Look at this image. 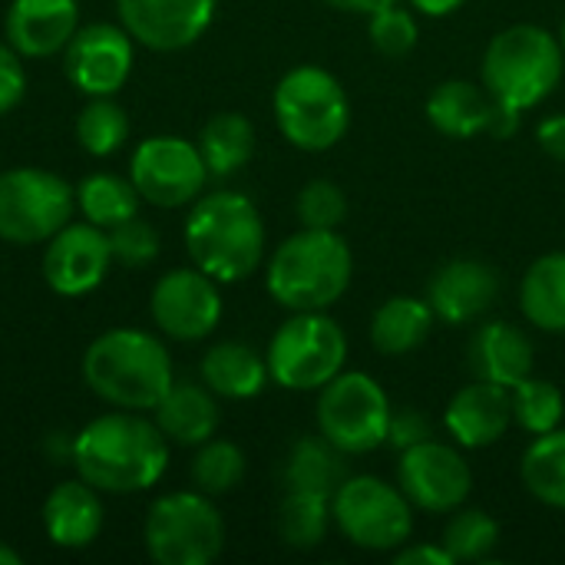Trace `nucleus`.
Instances as JSON below:
<instances>
[{
	"label": "nucleus",
	"instance_id": "1",
	"mask_svg": "<svg viewBox=\"0 0 565 565\" xmlns=\"http://www.w3.org/2000/svg\"><path fill=\"white\" fill-rule=\"evenodd\" d=\"M169 440L139 411H106L83 424L70 440V463L79 480L103 497L152 490L169 470Z\"/></svg>",
	"mask_w": 565,
	"mask_h": 565
},
{
	"label": "nucleus",
	"instance_id": "2",
	"mask_svg": "<svg viewBox=\"0 0 565 565\" xmlns=\"http://www.w3.org/2000/svg\"><path fill=\"white\" fill-rule=\"evenodd\" d=\"M182 242L195 268L218 285L252 278L265 262V218L258 205L232 189L202 192L185 215Z\"/></svg>",
	"mask_w": 565,
	"mask_h": 565
},
{
	"label": "nucleus",
	"instance_id": "3",
	"mask_svg": "<svg viewBox=\"0 0 565 565\" xmlns=\"http://www.w3.org/2000/svg\"><path fill=\"white\" fill-rule=\"evenodd\" d=\"M83 381L103 404L116 411L152 414L175 384L172 354L152 331L109 328L83 351Z\"/></svg>",
	"mask_w": 565,
	"mask_h": 565
},
{
	"label": "nucleus",
	"instance_id": "4",
	"mask_svg": "<svg viewBox=\"0 0 565 565\" xmlns=\"http://www.w3.org/2000/svg\"><path fill=\"white\" fill-rule=\"evenodd\" d=\"M354 278V255L334 228H298L265 265L268 295L288 311H328Z\"/></svg>",
	"mask_w": 565,
	"mask_h": 565
},
{
	"label": "nucleus",
	"instance_id": "5",
	"mask_svg": "<svg viewBox=\"0 0 565 565\" xmlns=\"http://www.w3.org/2000/svg\"><path fill=\"white\" fill-rule=\"evenodd\" d=\"M480 73L497 103L516 113L536 109L563 83V40L540 23H513L487 43Z\"/></svg>",
	"mask_w": 565,
	"mask_h": 565
},
{
	"label": "nucleus",
	"instance_id": "6",
	"mask_svg": "<svg viewBox=\"0 0 565 565\" xmlns=\"http://www.w3.org/2000/svg\"><path fill=\"white\" fill-rule=\"evenodd\" d=\"M271 109L278 132L301 152H328L351 129L348 89L318 63L288 70L271 93Z\"/></svg>",
	"mask_w": 565,
	"mask_h": 565
},
{
	"label": "nucleus",
	"instance_id": "7",
	"mask_svg": "<svg viewBox=\"0 0 565 565\" xmlns=\"http://www.w3.org/2000/svg\"><path fill=\"white\" fill-rule=\"evenodd\" d=\"M142 546L156 565H212L225 550V520L202 490L162 493L146 510Z\"/></svg>",
	"mask_w": 565,
	"mask_h": 565
},
{
	"label": "nucleus",
	"instance_id": "8",
	"mask_svg": "<svg viewBox=\"0 0 565 565\" xmlns=\"http://www.w3.org/2000/svg\"><path fill=\"white\" fill-rule=\"evenodd\" d=\"M265 361L278 387L295 394L321 391L344 371L348 338L328 311H291L271 334Z\"/></svg>",
	"mask_w": 565,
	"mask_h": 565
},
{
	"label": "nucleus",
	"instance_id": "9",
	"mask_svg": "<svg viewBox=\"0 0 565 565\" xmlns=\"http://www.w3.org/2000/svg\"><path fill=\"white\" fill-rule=\"evenodd\" d=\"M76 215V189L43 169L13 166L0 169V242L46 245Z\"/></svg>",
	"mask_w": 565,
	"mask_h": 565
},
{
	"label": "nucleus",
	"instance_id": "10",
	"mask_svg": "<svg viewBox=\"0 0 565 565\" xmlns=\"http://www.w3.org/2000/svg\"><path fill=\"white\" fill-rule=\"evenodd\" d=\"M391 414L394 407L387 391L364 371H341L318 391L315 404L318 434L348 457H364L384 447Z\"/></svg>",
	"mask_w": 565,
	"mask_h": 565
},
{
	"label": "nucleus",
	"instance_id": "11",
	"mask_svg": "<svg viewBox=\"0 0 565 565\" xmlns=\"http://www.w3.org/2000/svg\"><path fill=\"white\" fill-rule=\"evenodd\" d=\"M331 520L351 546L367 553H394L414 533V507L404 490L371 473L348 477L338 487Z\"/></svg>",
	"mask_w": 565,
	"mask_h": 565
},
{
	"label": "nucleus",
	"instance_id": "12",
	"mask_svg": "<svg viewBox=\"0 0 565 565\" xmlns=\"http://www.w3.org/2000/svg\"><path fill=\"white\" fill-rule=\"evenodd\" d=\"M129 179L146 205L189 209L209 185V169L199 146L175 132L142 139L129 156Z\"/></svg>",
	"mask_w": 565,
	"mask_h": 565
},
{
	"label": "nucleus",
	"instance_id": "13",
	"mask_svg": "<svg viewBox=\"0 0 565 565\" xmlns=\"http://www.w3.org/2000/svg\"><path fill=\"white\" fill-rule=\"evenodd\" d=\"M149 315L159 334L179 344L205 341L209 334H215L222 321L218 281L195 265L169 268L166 275L156 278L149 291Z\"/></svg>",
	"mask_w": 565,
	"mask_h": 565
},
{
	"label": "nucleus",
	"instance_id": "14",
	"mask_svg": "<svg viewBox=\"0 0 565 565\" xmlns=\"http://www.w3.org/2000/svg\"><path fill=\"white\" fill-rule=\"evenodd\" d=\"M397 487L404 490L414 510L440 516L460 510L470 500L473 470L460 447L444 440H424L417 447L401 450Z\"/></svg>",
	"mask_w": 565,
	"mask_h": 565
},
{
	"label": "nucleus",
	"instance_id": "15",
	"mask_svg": "<svg viewBox=\"0 0 565 565\" xmlns=\"http://www.w3.org/2000/svg\"><path fill=\"white\" fill-rule=\"evenodd\" d=\"M136 46L122 23H79L63 50V73L83 96H116L132 76Z\"/></svg>",
	"mask_w": 565,
	"mask_h": 565
},
{
	"label": "nucleus",
	"instance_id": "16",
	"mask_svg": "<svg viewBox=\"0 0 565 565\" xmlns=\"http://www.w3.org/2000/svg\"><path fill=\"white\" fill-rule=\"evenodd\" d=\"M113 268L109 235L106 228L79 218L66 222L46 245L40 258L43 281L60 298H83L93 295Z\"/></svg>",
	"mask_w": 565,
	"mask_h": 565
},
{
	"label": "nucleus",
	"instance_id": "17",
	"mask_svg": "<svg viewBox=\"0 0 565 565\" xmlns=\"http://www.w3.org/2000/svg\"><path fill=\"white\" fill-rule=\"evenodd\" d=\"M218 0H116L129 36L156 53H179L205 36Z\"/></svg>",
	"mask_w": 565,
	"mask_h": 565
},
{
	"label": "nucleus",
	"instance_id": "18",
	"mask_svg": "<svg viewBox=\"0 0 565 565\" xmlns=\"http://www.w3.org/2000/svg\"><path fill=\"white\" fill-rule=\"evenodd\" d=\"M424 298L444 324L480 321L500 298V271L480 258H454L434 271Z\"/></svg>",
	"mask_w": 565,
	"mask_h": 565
},
{
	"label": "nucleus",
	"instance_id": "19",
	"mask_svg": "<svg viewBox=\"0 0 565 565\" xmlns=\"http://www.w3.org/2000/svg\"><path fill=\"white\" fill-rule=\"evenodd\" d=\"M444 427L454 437V444L463 450H487L500 444L513 427L510 387L480 377L463 384L444 411Z\"/></svg>",
	"mask_w": 565,
	"mask_h": 565
},
{
	"label": "nucleus",
	"instance_id": "20",
	"mask_svg": "<svg viewBox=\"0 0 565 565\" xmlns=\"http://www.w3.org/2000/svg\"><path fill=\"white\" fill-rule=\"evenodd\" d=\"M79 30V0H10L3 40L23 60H46L66 50Z\"/></svg>",
	"mask_w": 565,
	"mask_h": 565
},
{
	"label": "nucleus",
	"instance_id": "21",
	"mask_svg": "<svg viewBox=\"0 0 565 565\" xmlns=\"http://www.w3.org/2000/svg\"><path fill=\"white\" fill-rule=\"evenodd\" d=\"M43 533L56 550H86L99 540L106 523L103 493L86 480H63L43 500Z\"/></svg>",
	"mask_w": 565,
	"mask_h": 565
},
{
	"label": "nucleus",
	"instance_id": "22",
	"mask_svg": "<svg viewBox=\"0 0 565 565\" xmlns=\"http://www.w3.org/2000/svg\"><path fill=\"white\" fill-rule=\"evenodd\" d=\"M470 371L480 381L500 384V387H516L530 374H536V348L523 328L513 321H483L473 338H470Z\"/></svg>",
	"mask_w": 565,
	"mask_h": 565
},
{
	"label": "nucleus",
	"instance_id": "23",
	"mask_svg": "<svg viewBox=\"0 0 565 565\" xmlns=\"http://www.w3.org/2000/svg\"><path fill=\"white\" fill-rule=\"evenodd\" d=\"M152 420L172 447H199L218 434L222 407L202 381H175L152 407Z\"/></svg>",
	"mask_w": 565,
	"mask_h": 565
},
{
	"label": "nucleus",
	"instance_id": "24",
	"mask_svg": "<svg viewBox=\"0 0 565 565\" xmlns=\"http://www.w3.org/2000/svg\"><path fill=\"white\" fill-rule=\"evenodd\" d=\"M199 381L222 401H252L268 384V361L245 341H218L199 361Z\"/></svg>",
	"mask_w": 565,
	"mask_h": 565
},
{
	"label": "nucleus",
	"instance_id": "25",
	"mask_svg": "<svg viewBox=\"0 0 565 565\" xmlns=\"http://www.w3.org/2000/svg\"><path fill=\"white\" fill-rule=\"evenodd\" d=\"M427 122L450 136V139H477L490 136V122L497 113V99L490 96L487 86L470 83V79H444L430 89L427 96Z\"/></svg>",
	"mask_w": 565,
	"mask_h": 565
},
{
	"label": "nucleus",
	"instance_id": "26",
	"mask_svg": "<svg viewBox=\"0 0 565 565\" xmlns=\"http://www.w3.org/2000/svg\"><path fill=\"white\" fill-rule=\"evenodd\" d=\"M351 477L348 470V454L338 450L328 437L308 434L298 437L288 447L285 467H281V483L285 490L298 493H318V497H334L338 487Z\"/></svg>",
	"mask_w": 565,
	"mask_h": 565
},
{
	"label": "nucleus",
	"instance_id": "27",
	"mask_svg": "<svg viewBox=\"0 0 565 565\" xmlns=\"http://www.w3.org/2000/svg\"><path fill=\"white\" fill-rule=\"evenodd\" d=\"M434 321L437 315L427 298L394 295L371 318V344L387 358H404L430 338Z\"/></svg>",
	"mask_w": 565,
	"mask_h": 565
},
{
	"label": "nucleus",
	"instance_id": "28",
	"mask_svg": "<svg viewBox=\"0 0 565 565\" xmlns=\"http://www.w3.org/2000/svg\"><path fill=\"white\" fill-rule=\"evenodd\" d=\"M523 318L543 334H565V252L540 255L520 281Z\"/></svg>",
	"mask_w": 565,
	"mask_h": 565
},
{
	"label": "nucleus",
	"instance_id": "29",
	"mask_svg": "<svg viewBox=\"0 0 565 565\" xmlns=\"http://www.w3.org/2000/svg\"><path fill=\"white\" fill-rule=\"evenodd\" d=\"M255 126L245 113H215L202 129H199V152L205 159V169L212 179H228L238 169H245L255 156Z\"/></svg>",
	"mask_w": 565,
	"mask_h": 565
},
{
	"label": "nucleus",
	"instance_id": "30",
	"mask_svg": "<svg viewBox=\"0 0 565 565\" xmlns=\"http://www.w3.org/2000/svg\"><path fill=\"white\" fill-rule=\"evenodd\" d=\"M139 192L132 185L129 175H116V172H89L86 179H79L76 185V212L79 218L99 225V228H113L132 215H139Z\"/></svg>",
	"mask_w": 565,
	"mask_h": 565
},
{
	"label": "nucleus",
	"instance_id": "31",
	"mask_svg": "<svg viewBox=\"0 0 565 565\" xmlns=\"http://www.w3.org/2000/svg\"><path fill=\"white\" fill-rule=\"evenodd\" d=\"M523 487L550 510H565V427L533 437L520 460Z\"/></svg>",
	"mask_w": 565,
	"mask_h": 565
},
{
	"label": "nucleus",
	"instance_id": "32",
	"mask_svg": "<svg viewBox=\"0 0 565 565\" xmlns=\"http://www.w3.org/2000/svg\"><path fill=\"white\" fill-rule=\"evenodd\" d=\"M76 142L93 159L116 156L132 132L129 113L116 96H86L83 109L76 113Z\"/></svg>",
	"mask_w": 565,
	"mask_h": 565
},
{
	"label": "nucleus",
	"instance_id": "33",
	"mask_svg": "<svg viewBox=\"0 0 565 565\" xmlns=\"http://www.w3.org/2000/svg\"><path fill=\"white\" fill-rule=\"evenodd\" d=\"M331 526H334V520H331V500L328 497L285 490L278 516H275V530L288 550L308 553V550L321 546Z\"/></svg>",
	"mask_w": 565,
	"mask_h": 565
},
{
	"label": "nucleus",
	"instance_id": "34",
	"mask_svg": "<svg viewBox=\"0 0 565 565\" xmlns=\"http://www.w3.org/2000/svg\"><path fill=\"white\" fill-rule=\"evenodd\" d=\"M245 470H248V460H245V450L232 440H222V437H212L205 444L195 447V457H192V487L202 490L205 497H225L232 490L242 487L245 480Z\"/></svg>",
	"mask_w": 565,
	"mask_h": 565
},
{
	"label": "nucleus",
	"instance_id": "35",
	"mask_svg": "<svg viewBox=\"0 0 565 565\" xmlns=\"http://www.w3.org/2000/svg\"><path fill=\"white\" fill-rule=\"evenodd\" d=\"M440 543L454 556V563H483L500 546V523L487 510L460 507L450 513Z\"/></svg>",
	"mask_w": 565,
	"mask_h": 565
},
{
	"label": "nucleus",
	"instance_id": "36",
	"mask_svg": "<svg viewBox=\"0 0 565 565\" xmlns=\"http://www.w3.org/2000/svg\"><path fill=\"white\" fill-rule=\"evenodd\" d=\"M510 394H513V424H516L523 434L540 437V434H550V430L563 427L565 394L559 384L530 374V377L520 381Z\"/></svg>",
	"mask_w": 565,
	"mask_h": 565
},
{
	"label": "nucleus",
	"instance_id": "37",
	"mask_svg": "<svg viewBox=\"0 0 565 565\" xmlns=\"http://www.w3.org/2000/svg\"><path fill=\"white\" fill-rule=\"evenodd\" d=\"M367 36H371V46L381 56H391V60L411 56L417 40H420V26H417V17H414V7L407 0H397L391 7L371 13L367 17Z\"/></svg>",
	"mask_w": 565,
	"mask_h": 565
},
{
	"label": "nucleus",
	"instance_id": "38",
	"mask_svg": "<svg viewBox=\"0 0 565 565\" xmlns=\"http://www.w3.org/2000/svg\"><path fill=\"white\" fill-rule=\"evenodd\" d=\"M295 215L301 222V228H341V222L348 218V195L338 182L331 179H311L308 185H301L298 199H295Z\"/></svg>",
	"mask_w": 565,
	"mask_h": 565
},
{
	"label": "nucleus",
	"instance_id": "39",
	"mask_svg": "<svg viewBox=\"0 0 565 565\" xmlns=\"http://www.w3.org/2000/svg\"><path fill=\"white\" fill-rule=\"evenodd\" d=\"M106 235H109L113 265H119V268H146L159 258L162 238H159L156 225L146 222L142 215H132V218L113 225Z\"/></svg>",
	"mask_w": 565,
	"mask_h": 565
},
{
	"label": "nucleus",
	"instance_id": "40",
	"mask_svg": "<svg viewBox=\"0 0 565 565\" xmlns=\"http://www.w3.org/2000/svg\"><path fill=\"white\" fill-rule=\"evenodd\" d=\"M26 96V70H23V56L0 40V116L13 113Z\"/></svg>",
	"mask_w": 565,
	"mask_h": 565
},
{
	"label": "nucleus",
	"instance_id": "41",
	"mask_svg": "<svg viewBox=\"0 0 565 565\" xmlns=\"http://www.w3.org/2000/svg\"><path fill=\"white\" fill-rule=\"evenodd\" d=\"M424 440H434V420L417 411V407H407V411H394L391 414V427H387V444L394 450H407V447H417Z\"/></svg>",
	"mask_w": 565,
	"mask_h": 565
},
{
	"label": "nucleus",
	"instance_id": "42",
	"mask_svg": "<svg viewBox=\"0 0 565 565\" xmlns=\"http://www.w3.org/2000/svg\"><path fill=\"white\" fill-rule=\"evenodd\" d=\"M394 563L397 565H457L454 556L444 550V543H404L401 550H394Z\"/></svg>",
	"mask_w": 565,
	"mask_h": 565
},
{
	"label": "nucleus",
	"instance_id": "43",
	"mask_svg": "<svg viewBox=\"0 0 565 565\" xmlns=\"http://www.w3.org/2000/svg\"><path fill=\"white\" fill-rule=\"evenodd\" d=\"M536 142H540V149H543L550 159L565 162V113L546 116V119L536 126Z\"/></svg>",
	"mask_w": 565,
	"mask_h": 565
},
{
	"label": "nucleus",
	"instance_id": "44",
	"mask_svg": "<svg viewBox=\"0 0 565 565\" xmlns=\"http://www.w3.org/2000/svg\"><path fill=\"white\" fill-rule=\"evenodd\" d=\"M411 7H414V13H424V17H434V20H440V17H450V13H457L467 0H407Z\"/></svg>",
	"mask_w": 565,
	"mask_h": 565
},
{
	"label": "nucleus",
	"instance_id": "45",
	"mask_svg": "<svg viewBox=\"0 0 565 565\" xmlns=\"http://www.w3.org/2000/svg\"><path fill=\"white\" fill-rule=\"evenodd\" d=\"M324 3L334 7V10H341V13L371 17V13H377V10H384V7H391V3H397V0H324Z\"/></svg>",
	"mask_w": 565,
	"mask_h": 565
},
{
	"label": "nucleus",
	"instance_id": "46",
	"mask_svg": "<svg viewBox=\"0 0 565 565\" xmlns=\"http://www.w3.org/2000/svg\"><path fill=\"white\" fill-rule=\"evenodd\" d=\"M20 563H23V556H20L13 546L0 543V565H20Z\"/></svg>",
	"mask_w": 565,
	"mask_h": 565
},
{
	"label": "nucleus",
	"instance_id": "47",
	"mask_svg": "<svg viewBox=\"0 0 565 565\" xmlns=\"http://www.w3.org/2000/svg\"><path fill=\"white\" fill-rule=\"evenodd\" d=\"M559 40H563V50H565V17H563V26H559Z\"/></svg>",
	"mask_w": 565,
	"mask_h": 565
}]
</instances>
